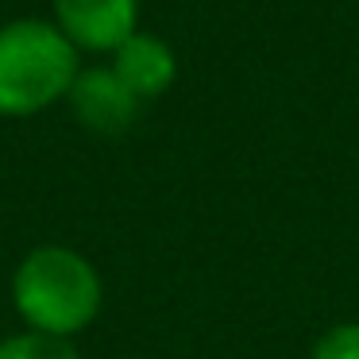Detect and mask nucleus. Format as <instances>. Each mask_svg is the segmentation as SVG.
I'll return each instance as SVG.
<instances>
[{
    "mask_svg": "<svg viewBox=\"0 0 359 359\" xmlns=\"http://www.w3.org/2000/svg\"><path fill=\"white\" fill-rule=\"evenodd\" d=\"M12 302L27 328L74 340L97 320L104 286L97 266L81 251L43 243L20 259L12 274Z\"/></svg>",
    "mask_w": 359,
    "mask_h": 359,
    "instance_id": "f257e3e1",
    "label": "nucleus"
},
{
    "mask_svg": "<svg viewBox=\"0 0 359 359\" xmlns=\"http://www.w3.org/2000/svg\"><path fill=\"white\" fill-rule=\"evenodd\" d=\"M78 47L50 20H12L0 27V116L47 112L78 78Z\"/></svg>",
    "mask_w": 359,
    "mask_h": 359,
    "instance_id": "f03ea898",
    "label": "nucleus"
},
{
    "mask_svg": "<svg viewBox=\"0 0 359 359\" xmlns=\"http://www.w3.org/2000/svg\"><path fill=\"white\" fill-rule=\"evenodd\" d=\"M55 24L78 50L112 55L140 32V0H55Z\"/></svg>",
    "mask_w": 359,
    "mask_h": 359,
    "instance_id": "7ed1b4c3",
    "label": "nucleus"
},
{
    "mask_svg": "<svg viewBox=\"0 0 359 359\" xmlns=\"http://www.w3.org/2000/svg\"><path fill=\"white\" fill-rule=\"evenodd\" d=\"M66 101H70L74 116L97 135H124L143 109V101L120 81V74L112 66L78 70Z\"/></svg>",
    "mask_w": 359,
    "mask_h": 359,
    "instance_id": "20e7f679",
    "label": "nucleus"
},
{
    "mask_svg": "<svg viewBox=\"0 0 359 359\" xmlns=\"http://www.w3.org/2000/svg\"><path fill=\"white\" fill-rule=\"evenodd\" d=\"M112 70H116L120 81L147 104V101H158V97L178 81V55H174V47L166 39H158V35L135 32L112 50Z\"/></svg>",
    "mask_w": 359,
    "mask_h": 359,
    "instance_id": "39448f33",
    "label": "nucleus"
},
{
    "mask_svg": "<svg viewBox=\"0 0 359 359\" xmlns=\"http://www.w3.org/2000/svg\"><path fill=\"white\" fill-rule=\"evenodd\" d=\"M0 359H81V355L74 348V340H66V336L24 328V332H12L0 340Z\"/></svg>",
    "mask_w": 359,
    "mask_h": 359,
    "instance_id": "423d86ee",
    "label": "nucleus"
},
{
    "mask_svg": "<svg viewBox=\"0 0 359 359\" xmlns=\"http://www.w3.org/2000/svg\"><path fill=\"white\" fill-rule=\"evenodd\" d=\"M309 359H359V320L355 325H336L313 344Z\"/></svg>",
    "mask_w": 359,
    "mask_h": 359,
    "instance_id": "0eeeda50",
    "label": "nucleus"
}]
</instances>
